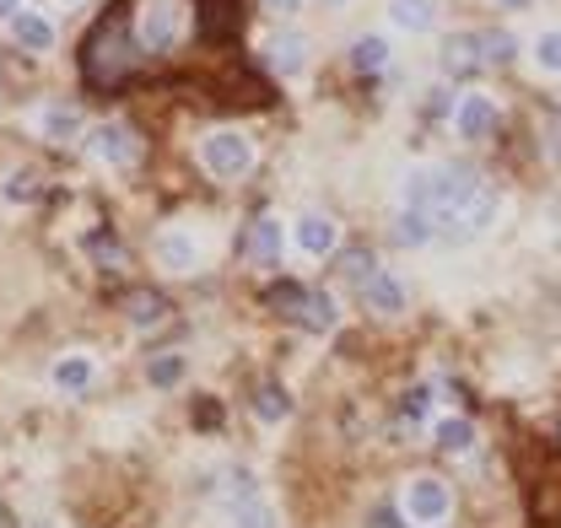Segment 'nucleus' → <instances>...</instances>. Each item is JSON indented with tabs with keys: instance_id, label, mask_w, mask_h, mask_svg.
Masks as SVG:
<instances>
[{
	"instance_id": "nucleus-18",
	"label": "nucleus",
	"mask_w": 561,
	"mask_h": 528,
	"mask_svg": "<svg viewBox=\"0 0 561 528\" xmlns=\"http://www.w3.org/2000/svg\"><path fill=\"white\" fill-rule=\"evenodd\" d=\"M249 249H254V260H280L286 254V221L280 216H260L254 221V232H249Z\"/></svg>"
},
{
	"instance_id": "nucleus-26",
	"label": "nucleus",
	"mask_w": 561,
	"mask_h": 528,
	"mask_svg": "<svg viewBox=\"0 0 561 528\" xmlns=\"http://www.w3.org/2000/svg\"><path fill=\"white\" fill-rule=\"evenodd\" d=\"M529 55H535V66L546 70V76H561V27H546V33L529 44Z\"/></svg>"
},
{
	"instance_id": "nucleus-29",
	"label": "nucleus",
	"mask_w": 561,
	"mask_h": 528,
	"mask_svg": "<svg viewBox=\"0 0 561 528\" xmlns=\"http://www.w3.org/2000/svg\"><path fill=\"white\" fill-rule=\"evenodd\" d=\"M38 195V173H27V168H22V173H11V179H5V199H33Z\"/></svg>"
},
{
	"instance_id": "nucleus-14",
	"label": "nucleus",
	"mask_w": 561,
	"mask_h": 528,
	"mask_svg": "<svg viewBox=\"0 0 561 528\" xmlns=\"http://www.w3.org/2000/svg\"><path fill=\"white\" fill-rule=\"evenodd\" d=\"M297 324H302L308 334H335V324H341V302H335L330 291H302Z\"/></svg>"
},
{
	"instance_id": "nucleus-6",
	"label": "nucleus",
	"mask_w": 561,
	"mask_h": 528,
	"mask_svg": "<svg viewBox=\"0 0 561 528\" xmlns=\"http://www.w3.org/2000/svg\"><path fill=\"white\" fill-rule=\"evenodd\" d=\"M291 243H297L308 260H330V254L341 249V221H335V216H324V210H308V216H297Z\"/></svg>"
},
{
	"instance_id": "nucleus-28",
	"label": "nucleus",
	"mask_w": 561,
	"mask_h": 528,
	"mask_svg": "<svg viewBox=\"0 0 561 528\" xmlns=\"http://www.w3.org/2000/svg\"><path fill=\"white\" fill-rule=\"evenodd\" d=\"M426 410H432V383H416V389H405L400 394V421H426Z\"/></svg>"
},
{
	"instance_id": "nucleus-4",
	"label": "nucleus",
	"mask_w": 561,
	"mask_h": 528,
	"mask_svg": "<svg viewBox=\"0 0 561 528\" xmlns=\"http://www.w3.org/2000/svg\"><path fill=\"white\" fill-rule=\"evenodd\" d=\"M136 38L146 55H168L184 38V0H140Z\"/></svg>"
},
{
	"instance_id": "nucleus-35",
	"label": "nucleus",
	"mask_w": 561,
	"mask_h": 528,
	"mask_svg": "<svg viewBox=\"0 0 561 528\" xmlns=\"http://www.w3.org/2000/svg\"><path fill=\"white\" fill-rule=\"evenodd\" d=\"M324 5H341V0H324Z\"/></svg>"
},
{
	"instance_id": "nucleus-34",
	"label": "nucleus",
	"mask_w": 561,
	"mask_h": 528,
	"mask_svg": "<svg viewBox=\"0 0 561 528\" xmlns=\"http://www.w3.org/2000/svg\"><path fill=\"white\" fill-rule=\"evenodd\" d=\"M496 5H513V11H518V5H529V0H496Z\"/></svg>"
},
{
	"instance_id": "nucleus-8",
	"label": "nucleus",
	"mask_w": 561,
	"mask_h": 528,
	"mask_svg": "<svg viewBox=\"0 0 561 528\" xmlns=\"http://www.w3.org/2000/svg\"><path fill=\"white\" fill-rule=\"evenodd\" d=\"M496 205H502V199H496V190H491V184H481V190H476V199H470L459 216H448V221H437V227H443L448 238H459V243H465V238H481L491 221H496Z\"/></svg>"
},
{
	"instance_id": "nucleus-15",
	"label": "nucleus",
	"mask_w": 561,
	"mask_h": 528,
	"mask_svg": "<svg viewBox=\"0 0 561 528\" xmlns=\"http://www.w3.org/2000/svg\"><path fill=\"white\" fill-rule=\"evenodd\" d=\"M11 38H16L27 55H49V49H55V27H49L38 11H27V5L11 16Z\"/></svg>"
},
{
	"instance_id": "nucleus-19",
	"label": "nucleus",
	"mask_w": 561,
	"mask_h": 528,
	"mask_svg": "<svg viewBox=\"0 0 561 528\" xmlns=\"http://www.w3.org/2000/svg\"><path fill=\"white\" fill-rule=\"evenodd\" d=\"M476 66H481V33H459V38L443 44V70L465 76V70H476Z\"/></svg>"
},
{
	"instance_id": "nucleus-9",
	"label": "nucleus",
	"mask_w": 561,
	"mask_h": 528,
	"mask_svg": "<svg viewBox=\"0 0 561 528\" xmlns=\"http://www.w3.org/2000/svg\"><path fill=\"white\" fill-rule=\"evenodd\" d=\"M491 130H496V97L465 92V97L454 103V135H459V140H486Z\"/></svg>"
},
{
	"instance_id": "nucleus-24",
	"label": "nucleus",
	"mask_w": 561,
	"mask_h": 528,
	"mask_svg": "<svg viewBox=\"0 0 561 528\" xmlns=\"http://www.w3.org/2000/svg\"><path fill=\"white\" fill-rule=\"evenodd\" d=\"M432 216H421V210H400V221H394V243H405V249H426L432 243Z\"/></svg>"
},
{
	"instance_id": "nucleus-3",
	"label": "nucleus",
	"mask_w": 561,
	"mask_h": 528,
	"mask_svg": "<svg viewBox=\"0 0 561 528\" xmlns=\"http://www.w3.org/2000/svg\"><path fill=\"white\" fill-rule=\"evenodd\" d=\"M426 168H432V221L459 216L481 190V173L470 162H426Z\"/></svg>"
},
{
	"instance_id": "nucleus-12",
	"label": "nucleus",
	"mask_w": 561,
	"mask_h": 528,
	"mask_svg": "<svg viewBox=\"0 0 561 528\" xmlns=\"http://www.w3.org/2000/svg\"><path fill=\"white\" fill-rule=\"evenodd\" d=\"M432 443H437L448 459H465V454H476L481 426H476V421H465V415H448V421H437V426H432Z\"/></svg>"
},
{
	"instance_id": "nucleus-20",
	"label": "nucleus",
	"mask_w": 561,
	"mask_h": 528,
	"mask_svg": "<svg viewBox=\"0 0 561 528\" xmlns=\"http://www.w3.org/2000/svg\"><path fill=\"white\" fill-rule=\"evenodd\" d=\"M38 130H44V140H76L87 125H81V114H76V108H66V103H49V108L38 114Z\"/></svg>"
},
{
	"instance_id": "nucleus-33",
	"label": "nucleus",
	"mask_w": 561,
	"mask_h": 528,
	"mask_svg": "<svg viewBox=\"0 0 561 528\" xmlns=\"http://www.w3.org/2000/svg\"><path fill=\"white\" fill-rule=\"evenodd\" d=\"M367 528H400V524H394V513H373V524Z\"/></svg>"
},
{
	"instance_id": "nucleus-36",
	"label": "nucleus",
	"mask_w": 561,
	"mask_h": 528,
	"mask_svg": "<svg viewBox=\"0 0 561 528\" xmlns=\"http://www.w3.org/2000/svg\"><path fill=\"white\" fill-rule=\"evenodd\" d=\"M60 5H70V0H60Z\"/></svg>"
},
{
	"instance_id": "nucleus-32",
	"label": "nucleus",
	"mask_w": 561,
	"mask_h": 528,
	"mask_svg": "<svg viewBox=\"0 0 561 528\" xmlns=\"http://www.w3.org/2000/svg\"><path fill=\"white\" fill-rule=\"evenodd\" d=\"M16 11H22V0H0V22H11Z\"/></svg>"
},
{
	"instance_id": "nucleus-17",
	"label": "nucleus",
	"mask_w": 561,
	"mask_h": 528,
	"mask_svg": "<svg viewBox=\"0 0 561 528\" xmlns=\"http://www.w3.org/2000/svg\"><path fill=\"white\" fill-rule=\"evenodd\" d=\"M190 378V356L184 351H157L151 361H146V383L151 389H179Z\"/></svg>"
},
{
	"instance_id": "nucleus-7",
	"label": "nucleus",
	"mask_w": 561,
	"mask_h": 528,
	"mask_svg": "<svg viewBox=\"0 0 561 528\" xmlns=\"http://www.w3.org/2000/svg\"><path fill=\"white\" fill-rule=\"evenodd\" d=\"M151 254H157V264H162L168 275H195V269H201V243H195V232H184V227L157 232Z\"/></svg>"
},
{
	"instance_id": "nucleus-5",
	"label": "nucleus",
	"mask_w": 561,
	"mask_h": 528,
	"mask_svg": "<svg viewBox=\"0 0 561 528\" xmlns=\"http://www.w3.org/2000/svg\"><path fill=\"white\" fill-rule=\"evenodd\" d=\"M87 146H92V157H98L103 168H136L140 162V140L125 119H103V125H92V130H87Z\"/></svg>"
},
{
	"instance_id": "nucleus-1",
	"label": "nucleus",
	"mask_w": 561,
	"mask_h": 528,
	"mask_svg": "<svg viewBox=\"0 0 561 528\" xmlns=\"http://www.w3.org/2000/svg\"><path fill=\"white\" fill-rule=\"evenodd\" d=\"M400 518L411 528H443L454 518V485L437 474H411L400 485Z\"/></svg>"
},
{
	"instance_id": "nucleus-22",
	"label": "nucleus",
	"mask_w": 561,
	"mask_h": 528,
	"mask_svg": "<svg viewBox=\"0 0 561 528\" xmlns=\"http://www.w3.org/2000/svg\"><path fill=\"white\" fill-rule=\"evenodd\" d=\"M254 415H260L265 426H280V421L291 415V394H286L280 383H260V389H254Z\"/></svg>"
},
{
	"instance_id": "nucleus-16",
	"label": "nucleus",
	"mask_w": 561,
	"mask_h": 528,
	"mask_svg": "<svg viewBox=\"0 0 561 528\" xmlns=\"http://www.w3.org/2000/svg\"><path fill=\"white\" fill-rule=\"evenodd\" d=\"M389 22H394L400 33L421 38V33L437 27V0H389Z\"/></svg>"
},
{
	"instance_id": "nucleus-10",
	"label": "nucleus",
	"mask_w": 561,
	"mask_h": 528,
	"mask_svg": "<svg viewBox=\"0 0 561 528\" xmlns=\"http://www.w3.org/2000/svg\"><path fill=\"white\" fill-rule=\"evenodd\" d=\"M362 302H367V313H378V319H400V313H405V286H400L389 269H378V275L362 280Z\"/></svg>"
},
{
	"instance_id": "nucleus-23",
	"label": "nucleus",
	"mask_w": 561,
	"mask_h": 528,
	"mask_svg": "<svg viewBox=\"0 0 561 528\" xmlns=\"http://www.w3.org/2000/svg\"><path fill=\"white\" fill-rule=\"evenodd\" d=\"M351 66L356 70H383L389 66V38H383V33H362V38L351 44Z\"/></svg>"
},
{
	"instance_id": "nucleus-11",
	"label": "nucleus",
	"mask_w": 561,
	"mask_h": 528,
	"mask_svg": "<svg viewBox=\"0 0 561 528\" xmlns=\"http://www.w3.org/2000/svg\"><path fill=\"white\" fill-rule=\"evenodd\" d=\"M49 383H55L60 394H87V389L98 383V361H92L87 351H66V356L49 367Z\"/></svg>"
},
{
	"instance_id": "nucleus-25",
	"label": "nucleus",
	"mask_w": 561,
	"mask_h": 528,
	"mask_svg": "<svg viewBox=\"0 0 561 528\" xmlns=\"http://www.w3.org/2000/svg\"><path fill=\"white\" fill-rule=\"evenodd\" d=\"M232 528H276V513L260 502V491L254 496H238L232 502Z\"/></svg>"
},
{
	"instance_id": "nucleus-2",
	"label": "nucleus",
	"mask_w": 561,
	"mask_h": 528,
	"mask_svg": "<svg viewBox=\"0 0 561 528\" xmlns=\"http://www.w3.org/2000/svg\"><path fill=\"white\" fill-rule=\"evenodd\" d=\"M254 162H260V151H254V140L243 130H210L201 140V168H206L210 179L238 184L243 173H254Z\"/></svg>"
},
{
	"instance_id": "nucleus-30",
	"label": "nucleus",
	"mask_w": 561,
	"mask_h": 528,
	"mask_svg": "<svg viewBox=\"0 0 561 528\" xmlns=\"http://www.w3.org/2000/svg\"><path fill=\"white\" fill-rule=\"evenodd\" d=\"M346 275L356 280V286H362L367 275H378V260H373V254H351V260H346Z\"/></svg>"
},
{
	"instance_id": "nucleus-27",
	"label": "nucleus",
	"mask_w": 561,
	"mask_h": 528,
	"mask_svg": "<svg viewBox=\"0 0 561 528\" xmlns=\"http://www.w3.org/2000/svg\"><path fill=\"white\" fill-rule=\"evenodd\" d=\"M513 55H518L513 33H481V66H507Z\"/></svg>"
},
{
	"instance_id": "nucleus-31",
	"label": "nucleus",
	"mask_w": 561,
	"mask_h": 528,
	"mask_svg": "<svg viewBox=\"0 0 561 528\" xmlns=\"http://www.w3.org/2000/svg\"><path fill=\"white\" fill-rule=\"evenodd\" d=\"M265 11H276V16H291V11H297V0H265Z\"/></svg>"
},
{
	"instance_id": "nucleus-21",
	"label": "nucleus",
	"mask_w": 561,
	"mask_h": 528,
	"mask_svg": "<svg viewBox=\"0 0 561 528\" xmlns=\"http://www.w3.org/2000/svg\"><path fill=\"white\" fill-rule=\"evenodd\" d=\"M125 313H130V324H136V330H157V324H168V302H162L157 291H136V297H125Z\"/></svg>"
},
{
	"instance_id": "nucleus-13",
	"label": "nucleus",
	"mask_w": 561,
	"mask_h": 528,
	"mask_svg": "<svg viewBox=\"0 0 561 528\" xmlns=\"http://www.w3.org/2000/svg\"><path fill=\"white\" fill-rule=\"evenodd\" d=\"M271 70H276V76H286V81L308 70V38H302L297 27H286V33H276V38H271Z\"/></svg>"
}]
</instances>
